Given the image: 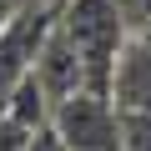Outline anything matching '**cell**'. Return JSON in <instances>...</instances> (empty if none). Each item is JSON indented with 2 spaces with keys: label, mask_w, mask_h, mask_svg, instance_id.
Listing matches in <instances>:
<instances>
[{
  "label": "cell",
  "mask_w": 151,
  "mask_h": 151,
  "mask_svg": "<svg viewBox=\"0 0 151 151\" xmlns=\"http://www.w3.org/2000/svg\"><path fill=\"white\" fill-rule=\"evenodd\" d=\"M60 30L70 35V45L86 60V86L106 91L111 70H116V55L131 40V20L111 5V0H60Z\"/></svg>",
  "instance_id": "1"
},
{
  "label": "cell",
  "mask_w": 151,
  "mask_h": 151,
  "mask_svg": "<svg viewBox=\"0 0 151 151\" xmlns=\"http://www.w3.org/2000/svg\"><path fill=\"white\" fill-rule=\"evenodd\" d=\"M50 131L65 151H121V111L106 91H76L50 111Z\"/></svg>",
  "instance_id": "2"
},
{
  "label": "cell",
  "mask_w": 151,
  "mask_h": 151,
  "mask_svg": "<svg viewBox=\"0 0 151 151\" xmlns=\"http://www.w3.org/2000/svg\"><path fill=\"white\" fill-rule=\"evenodd\" d=\"M30 76L40 81V91L50 96V106H60L76 91H86V60H81V50L70 45V35L60 30V15L50 20L45 40H40V50L30 60Z\"/></svg>",
  "instance_id": "3"
},
{
  "label": "cell",
  "mask_w": 151,
  "mask_h": 151,
  "mask_svg": "<svg viewBox=\"0 0 151 151\" xmlns=\"http://www.w3.org/2000/svg\"><path fill=\"white\" fill-rule=\"evenodd\" d=\"M111 101L116 111H141L151 116V45L141 35H131L116 55V70H111Z\"/></svg>",
  "instance_id": "4"
},
{
  "label": "cell",
  "mask_w": 151,
  "mask_h": 151,
  "mask_svg": "<svg viewBox=\"0 0 151 151\" xmlns=\"http://www.w3.org/2000/svg\"><path fill=\"white\" fill-rule=\"evenodd\" d=\"M0 111H10L15 121H25V126H35V131H40V126H50V111H55V106H50V96L40 91V81L25 70L20 81L10 86V96H5V106H0Z\"/></svg>",
  "instance_id": "5"
},
{
  "label": "cell",
  "mask_w": 151,
  "mask_h": 151,
  "mask_svg": "<svg viewBox=\"0 0 151 151\" xmlns=\"http://www.w3.org/2000/svg\"><path fill=\"white\" fill-rule=\"evenodd\" d=\"M121 151H151V116L121 111Z\"/></svg>",
  "instance_id": "6"
},
{
  "label": "cell",
  "mask_w": 151,
  "mask_h": 151,
  "mask_svg": "<svg viewBox=\"0 0 151 151\" xmlns=\"http://www.w3.org/2000/svg\"><path fill=\"white\" fill-rule=\"evenodd\" d=\"M30 136H35V126L15 121L10 111H0V151H25V146H30Z\"/></svg>",
  "instance_id": "7"
},
{
  "label": "cell",
  "mask_w": 151,
  "mask_h": 151,
  "mask_svg": "<svg viewBox=\"0 0 151 151\" xmlns=\"http://www.w3.org/2000/svg\"><path fill=\"white\" fill-rule=\"evenodd\" d=\"M25 151H65V146H60V136H55L50 126H40V131L30 136V146H25Z\"/></svg>",
  "instance_id": "8"
},
{
  "label": "cell",
  "mask_w": 151,
  "mask_h": 151,
  "mask_svg": "<svg viewBox=\"0 0 151 151\" xmlns=\"http://www.w3.org/2000/svg\"><path fill=\"white\" fill-rule=\"evenodd\" d=\"M141 40H146V45H151V15H146V20H141Z\"/></svg>",
  "instance_id": "9"
}]
</instances>
